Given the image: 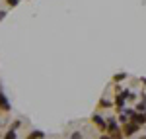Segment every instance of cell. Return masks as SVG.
<instances>
[{
  "label": "cell",
  "instance_id": "4fadbf2b",
  "mask_svg": "<svg viewBox=\"0 0 146 139\" xmlns=\"http://www.w3.org/2000/svg\"><path fill=\"white\" fill-rule=\"evenodd\" d=\"M6 2H8V6H18L20 0H6Z\"/></svg>",
  "mask_w": 146,
  "mask_h": 139
},
{
  "label": "cell",
  "instance_id": "30bf717a",
  "mask_svg": "<svg viewBox=\"0 0 146 139\" xmlns=\"http://www.w3.org/2000/svg\"><path fill=\"white\" fill-rule=\"evenodd\" d=\"M20 128H22V122H20V120H16V122L12 124V128H10V129H14V131H16V129H20Z\"/></svg>",
  "mask_w": 146,
  "mask_h": 139
},
{
  "label": "cell",
  "instance_id": "5bb4252c",
  "mask_svg": "<svg viewBox=\"0 0 146 139\" xmlns=\"http://www.w3.org/2000/svg\"><path fill=\"white\" fill-rule=\"evenodd\" d=\"M100 139H113V137H111V135H101Z\"/></svg>",
  "mask_w": 146,
  "mask_h": 139
},
{
  "label": "cell",
  "instance_id": "3957f363",
  "mask_svg": "<svg viewBox=\"0 0 146 139\" xmlns=\"http://www.w3.org/2000/svg\"><path fill=\"white\" fill-rule=\"evenodd\" d=\"M0 110H2V112H6V114H8V112L12 110L10 102H8V98H6V96L2 94V90H0Z\"/></svg>",
  "mask_w": 146,
  "mask_h": 139
},
{
  "label": "cell",
  "instance_id": "8fae6325",
  "mask_svg": "<svg viewBox=\"0 0 146 139\" xmlns=\"http://www.w3.org/2000/svg\"><path fill=\"white\" fill-rule=\"evenodd\" d=\"M70 139H84V135H82L80 131H74V133H72V137H70Z\"/></svg>",
  "mask_w": 146,
  "mask_h": 139
},
{
  "label": "cell",
  "instance_id": "6da1fadb",
  "mask_svg": "<svg viewBox=\"0 0 146 139\" xmlns=\"http://www.w3.org/2000/svg\"><path fill=\"white\" fill-rule=\"evenodd\" d=\"M121 131H123V137H133L136 131H140V126L135 124V122H127L121 126Z\"/></svg>",
  "mask_w": 146,
  "mask_h": 139
},
{
  "label": "cell",
  "instance_id": "7c38bea8",
  "mask_svg": "<svg viewBox=\"0 0 146 139\" xmlns=\"http://www.w3.org/2000/svg\"><path fill=\"white\" fill-rule=\"evenodd\" d=\"M129 100L135 102V100H136V92H131V90H129Z\"/></svg>",
  "mask_w": 146,
  "mask_h": 139
},
{
  "label": "cell",
  "instance_id": "9a60e30c",
  "mask_svg": "<svg viewBox=\"0 0 146 139\" xmlns=\"http://www.w3.org/2000/svg\"><path fill=\"white\" fill-rule=\"evenodd\" d=\"M4 16H6V12H4V10H0V20H2Z\"/></svg>",
  "mask_w": 146,
  "mask_h": 139
},
{
  "label": "cell",
  "instance_id": "277c9868",
  "mask_svg": "<svg viewBox=\"0 0 146 139\" xmlns=\"http://www.w3.org/2000/svg\"><path fill=\"white\" fill-rule=\"evenodd\" d=\"M131 122H135V124H138L140 128H142V126H146V112H144V114L136 112L135 116H133V120H131Z\"/></svg>",
  "mask_w": 146,
  "mask_h": 139
},
{
  "label": "cell",
  "instance_id": "8992f818",
  "mask_svg": "<svg viewBox=\"0 0 146 139\" xmlns=\"http://www.w3.org/2000/svg\"><path fill=\"white\" fill-rule=\"evenodd\" d=\"M98 108H100V110H103V108H113V102L107 100V98H101L100 104H98Z\"/></svg>",
  "mask_w": 146,
  "mask_h": 139
},
{
  "label": "cell",
  "instance_id": "5b68a950",
  "mask_svg": "<svg viewBox=\"0 0 146 139\" xmlns=\"http://www.w3.org/2000/svg\"><path fill=\"white\" fill-rule=\"evenodd\" d=\"M25 139H45V133L39 131V129H35V131H31V133H27Z\"/></svg>",
  "mask_w": 146,
  "mask_h": 139
},
{
  "label": "cell",
  "instance_id": "7a4b0ae2",
  "mask_svg": "<svg viewBox=\"0 0 146 139\" xmlns=\"http://www.w3.org/2000/svg\"><path fill=\"white\" fill-rule=\"evenodd\" d=\"M92 124L100 129V131H107V120H103L100 114H94L92 116Z\"/></svg>",
  "mask_w": 146,
  "mask_h": 139
},
{
  "label": "cell",
  "instance_id": "ba28073f",
  "mask_svg": "<svg viewBox=\"0 0 146 139\" xmlns=\"http://www.w3.org/2000/svg\"><path fill=\"white\" fill-rule=\"evenodd\" d=\"M127 79V73H117L115 77H113V82H123Z\"/></svg>",
  "mask_w": 146,
  "mask_h": 139
},
{
  "label": "cell",
  "instance_id": "9c48e42d",
  "mask_svg": "<svg viewBox=\"0 0 146 139\" xmlns=\"http://www.w3.org/2000/svg\"><path fill=\"white\" fill-rule=\"evenodd\" d=\"M4 139H18V133H16L14 129H8V131L4 133Z\"/></svg>",
  "mask_w": 146,
  "mask_h": 139
},
{
  "label": "cell",
  "instance_id": "e0dca14e",
  "mask_svg": "<svg viewBox=\"0 0 146 139\" xmlns=\"http://www.w3.org/2000/svg\"><path fill=\"white\" fill-rule=\"evenodd\" d=\"M0 128H2V122H0Z\"/></svg>",
  "mask_w": 146,
  "mask_h": 139
},
{
  "label": "cell",
  "instance_id": "ac0fdd59",
  "mask_svg": "<svg viewBox=\"0 0 146 139\" xmlns=\"http://www.w3.org/2000/svg\"><path fill=\"white\" fill-rule=\"evenodd\" d=\"M127 139H131V137H127Z\"/></svg>",
  "mask_w": 146,
  "mask_h": 139
},
{
  "label": "cell",
  "instance_id": "2e32d148",
  "mask_svg": "<svg viewBox=\"0 0 146 139\" xmlns=\"http://www.w3.org/2000/svg\"><path fill=\"white\" fill-rule=\"evenodd\" d=\"M140 139H146V135H142V137H140Z\"/></svg>",
  "mask_w": 146,
  "mask_h": 139
},
{
  "label": "cell",
  "instance_id": "52a82bcc",
  "mask_svg": "<svg viewBox=\"0 0 146 139\" xmlns=\"http://www.w3.org/2000/svg\"><path fill=\"white\" fill-rule=\"evenodd\" d=\"M135 110H136V112H140V114H144V112H146V102H144V100H138V104L135 106Z\"/></svg>",
  "mask_w": 146,
  "mask_h": 139
}]
</instances>
